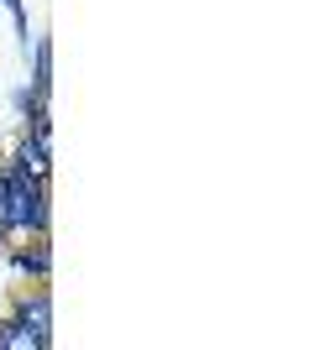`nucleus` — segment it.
Listing matches in <instances>:
<instances>
[{
	"instance_id": "0eeeda50",
	"label": "nucleus",
	"mask_w": 314,
	"mask_h": 350,
	"mask_svg": "<svg viewBox=\"0 0 314 350\" xmlns=\"http://www.w3.org/2000/svg\"><path fill=\"white\" fill-rule=\"evenodd\" d=\"M5 241H11V235H5V230H0V251H5Z\"/></svg>"
},
{
	"instance_id": "7ed1b4c3",
	"label": "nucleus",
	"mask_w": 314,
	"mask_h": 350,
	"mask_svg": "<svg viewBox=\"0 0 314 350\" xmlns=\"http://www.w3.org/2000/svg\"><path fill=\"white\" fill-rule=\"evenodd\" d=\"M11 272L16 278H31V282L53 278V246H47V235H31V246L11 251Z\"/></svg>"
},
{
	"instance_id": "423d86ee",
	"label": "nucleus",
	"mask_w": 314,
	"mask_h": 350,
	"mask_svg": "<svg viewBox=\"0 0 314 350\" xmlns=\"http://www.w3.org/2000/svg\"><path fill=\"white\" fill-rule=\"evenodd\" d=\"M11 110H16V116H31V110H37V94H31V84H21V89L11 94Z\"/></svg>"
},
{
	"instance_id": "20e7f679",
	"label": "nucleus",
	"mask_w": 314,
	"mask_h": 350,
	"mask_svg": "<svg viewBox=\"0 0 314 350\" xmlns=\"http://www.w3.org/2000/svg\"><path fill=\"white\" fill-rule=\"evenodd\" d=\"M27 53H31V94H37V110H47V94H53V42L37 37Z\"/></svg>"
},
{
	"instance_id": "39448f33",
	"label": "nucleus",
	"mask_w": 314,
	"mask_h": 350,
	"mask_svg": "<svg viewBox=\"0 0 314 350\" xmlns=\"http://www.w3.org/2000/svg\"><path fill=\"white\" fill-rule=\"evenodd\" d=\"M0 350H47L21 319H0Z\"/></svg>"
},
{
	"instance_id": "f03ea898",
	"label": "nucleus",
	"mask_w": 314,
	"mask_h": 350,
	"mask_svg": "<svg viewBox=\"0 0 314 350\" xmlns=\"http://www.w3.org/2000/svg\"><path fill=\"white\" fill-rule=\"evenodd\" d=\"M11 319H21L42 345H53V293H47V282H37V288H27L21 298H16Z\"/></svg>"
},
{
	"instance_id": "f257e3e1",
	"label": "nucleus",
	"mask_w": 314,
	"mask_h": 350,
	"mask_svg": "<svg viewBox=\"0 0 314 350\" xmlns=\"http://www.w3.org/2000/svg\"><path fill=\"white\" fill-rule=\"evenodd\" d=\"M47 219H53L47 183L16 173L11 162H5L0 167V230L5 235H47Z\"/></svg>"
}]
</instances>
